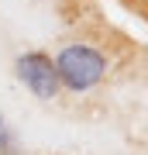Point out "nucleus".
Instances as JSON below:
<instances>
[{"instance_id":"f257e3e1","label":"nucleus","mask_w":148,"mask_h":155,"mask_svg":"<svg viewBox=\"0 0 148 155\" xmlns=\"http://www.w3.org/2000/svg\"><path fill=\"white\" fill-rule=\"evenodd\" d=\"M59 83L69 93H90L107 79V55L90 41H69L55 55Z\"/></svg>"},{"instance_id":"f03ea898","label":"nucleus","mask_w":148,"mask_h":155,"mask_svg":"<svg viewBox=\"0 0 148 155\" xmlns=\"http://www.w3.org/2000/svg\"><path fill=\"white\" fill-rule=\"evenodd\" d=\"M14 76L17 83L28 86V93H35L38 100H55L62 93V83H59V72H55V59L48 52H21L14 59Z\"/></svg>"},{"instance_id":"7ed1b4c3","label":"nucleus","mask_w":148,"mask_h":155,"mask_svg":"<svg viewBox=\"0 0 148 155\" xmlns=\"http://www.w3.org/2000/svg\"><path fill=\"white\" fill-rule=\"evenodd\" d=\"M0 155H17V138H14L4 114H0Z\"/></svg>"}]
</instances>
